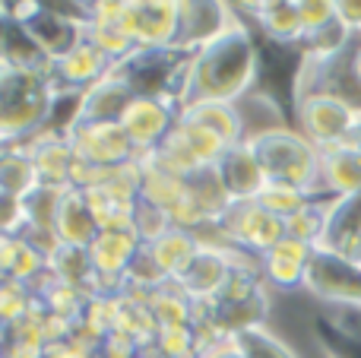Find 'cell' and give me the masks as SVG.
<instances>
[{"instance_id": "23", "label": "cell", "mask_w": 361, "mask_h": 358, "mask_svg": "<svg viewBox=\"0 0 361 358\" xmlns=\"http://www.w3.org/2000/svg\"><path fill=\"white\" fill-rule=\"evenodd\" d=\"M42 184L38 178V168L32 162V152L29 146H0V194H10V197H29L32 190Z\"/></svg>"}, {"instance_id": "4", "label": "cell", "mask_w": 361, "mask_h": 358, "mask_svg": "<svg viewBox=\"0 0 361 358\" xmlns=\"http://www.w3.org/2000/svg\"><path fill=\"white\" fill-rule=\"evenodd\" d=\"M358 108L361 101L336 89H314V92L295 95V130L311 140L320 152L345 146Z\"/></svg>"}, {"instance_id": "21", "label": "cell", "mask_w": 361, "mask_h": 358, "mask_svg": "<svg viewBox=\"0 0 361 358\" xmlns=\"http://www.w3.org/2000/svg\"><path fill=\"white\" fill-rule=\"evenodd\" d=\"M247 13L254 25L282 48H301L305 42V25L298 16V4L292 0H273V4H247Z\"/></svg>"}, {"instance_id": "17", "label": "cell", "mask_w": 361, "mask_h": 358, "mask_svg": "<svg viewBox=\"0 0 361 358\" xmlns=\"http://www.w3.org/2000/svg\"><path fill=\"white\" fill-rule=\"evenodd\" d=\"M140 251H143V241L130 226H111L95 235V241L89 245V260H92V270H99L102 276H127Z\"/></svg>"}, {"instance_id": "26", "label": "cell", "mask_w": 361, "mask_h": 358, "mask_svg": "<svg viewBox=\"0 0 361 358\" xmlns=\"http://www.w3.org/2000/svg\"><path fill=\"white\" fill-rule=\"evenodd\" d=\"M311 200L314 197L307 194V190L292 187V184H279V181H267V187L257 197V203H260L263 209H269L273 216H279L282 222H288L295 213H301Z\"/></svg>"}, {"instance_id": "31", "label": "cell", "mask_w": 361, "mask_h": 358, "mask_svg": "<svg viewBox=\"0 0 361 358\" xmlns=\"http://www.w3.org/2000/svg\"><path fill=\"white\" fill-rule=\"evenodd\" d=\"M10 25H13V19L6 16V6L0 4V57H4V48H6V35H10Z\"/></svg>"}, {"instance_id": "13", "label": "cell", "mask_w": 361, "mask_h": 358, "mask_svg": "<svg viewBox=\"0 0 361 358\" xmlns=\"http://www.w3.org/2000/svg\"><path fill=\"white\" fill-rule=\"evenodd\" d=\"M231 108H235L238 124H241V143H254V140L267 137V133L295 127L288 121V114L282 111L279 99L263 86H254L250 92H244L238 101H231Z\"/></svg>"}, {"instance_id": "9", "label": "cell", "mask_w": 361, "mask_h": 358, "mask_svg": "<svg viewBox=\"0 0 361 358\" xmlns=\"http://www.w3.org/2000/svg\"><path fill=\"white\" fill-rule=\"evenodd\" d=\"M235 23V10L231 4H178V25H175V38H171V51L175 54H197L200 48L219 38L228 25Z\"/></svg>"}, {"instance_id": "20", "label": "cell", "mask_w": 361, "mask_h": 358, "mask_svg": "<svg viewBox=\"0 0 361 358\" xmlns=\"http://www.w3.org/2000/svg\"><path fill=\"white\" fill-rule=\"evenodd\" d=\"M361 194V152L352 146H333L320 152L317 197H355Z\"/></svg>"}, {"instance_id": "35", "label": "cell", "mask_w": 361, "mask_h": 358, "mask_svg": "<svg viewBox=\"0 0 361 358\" xmlns=\"http://www.w3.org/2000/svg\"><path fill=\"white\" fill-rule=\"evenodd\" d=\"M358 38H361V35H358Z\"/></svg>"}, {"instance_id": "18", "label": "cell", "mask_w": 361, "mask_h": 358, "mask_svg": "<svg viewBox=\"0 0 361 358\" xmlns=\"http://www.w3.org/2000/svg\"><path fill=\"white\" fill-rule=\"evenodd\" d=\"M358 241H361V194L330 200L324 235H320L317 247L320 251L339 254V257H352Z\"/></svg>"}, {"instance_id": "22", "label": "cell", "mask_w": 361, "mask_h": 358, "mask_svg": "<svg viewBox=\"0 0 361 358\" xmlns=\"http://www.w3.org/2000/svg\"><path fill=\"white\" fill-rule=\"evenodd\" d=\"M146 254L156 260V266L169 279H178L180 273L190 266V260L200 254V238L193 232L180 226H171L162 238H156L152 245H146Z\"/></svg>"}, {"instance_id": "1", "label": "cell", "mask_w": 361, "mask_h": 358, "mask_svg": "<svg viewBox=\"0 0 361 358\" xmlns=\"http://www.w3.org/2000/svg\"><path fill=\"white\" fill-rule=\"evenodd\" d=\"M257 70H260V51H257L254 32L235 10V23L222 35L187 57L178 108L200 105V101L231 105L257 86Z\"/></svg>"}, {"instance_id": "29", "label": "cell", "mask_w": 361, "mask_h": 358, "mask_svg": "<svg viewBox=\"0 0 361 358\" xmlns=\"http://www.w3.org/2000/svg\"><path fill=\"white\" fill-rule=\"evenodd\" d=\"M345 80L361 92V38H355V44L349 48V57H345Z\"/></svg>"}, {"instance_id": "3", "label": "cell", "mask_w": 361, "mask_h": 358, "mask_svg": "<svg viewBox=\"0 0 361 358\" xmlns=\"http://www.w3.org/2000/svg\"><path fill=\"white\" fill-rule=\"evenodd\" d=\"M254 149L257 162H260L267 181H279V184H292V187L307 190L311 197H317V184H320V149L305 140L295 127L286 130L267 133V137L244 143Z\"/></svg>"}, {"instance_id": "27", "label": "cell", "mask_w": 361, "mask_h": 358, "mask_svg": "<svg viewBox=\"0 0 361 358\" xmlns=\"http://www.w3.org/2000/svg\"><path fill=\"white\" fill-rule=\"evenodd\" d=\"M298 16L305 25V35L320 32L336 23V0H298Z\"/></svg>"}, {"instance_id": "5", "label": "cell", "mask_w": 361, "mask_h": 358, "mask_svg": "<svg viewBox=\"0 0 361 358\" xmlns=\"http://www.w3.org/2000/svg\"><path fill=\"white\" fill-rule=\"evenodd\" d=\"M301 292L320 308H361V266L314 247Z\"/></svg>"}, {"instance_id": "34", "label": "cell", "mask_w": 361, "mask_h": 358, "mask_svg": "<svg viewBox=\"0 0 361 358\" xmlns=\"http://www.w3.org/2000/svg\"><path fill=\"white\" fill-rule=\"evenodd\" d=\"M326 358H333V355H326Z\"/></svg>"}, {"instance_id": "8", "label": "cell", "mask_w": 361, "mask_h": 358, "mask_svg": "<svg viewBox=\"0 0 361 358\" xmlns=\"http://www.w3.org/2000/svg\"><path fill=\"white\" fill-rule=\"evenodd\" d=\"M180 108L169 99H156V95H140V99L130 101V108L124 111V118L118 121L124 127L127 140L133 143L137 156H152L165 140L171 137L175 130V121H178Z\"/></svg>"}, {"instance_id": "33", "label": "cell", "mask_w": 361, "mask_h": 358, "mask_svg": "<svg viewBox=\"0 0 361 358\" xmlns=\"http://www.w3.org/2000/svg\"><path fill=\"white\" fill-rule=\"evenodd\" d=\"M349 260H352V264H358V266H361V241H358L355 251H352V257H349Z\"/></svg>"}, {"instance_id": "25", "label": "cell", "mask_w": 361, "mask_h": 358, "mask_svg": "<svg viewBox=\"0 0 361 358\" xmlns=\"http://www.w3.org/2000/svg\"><path fill=\"white\" fill-rule=\"evenodd\" d=\"M228 340L235 342L238 352L244 358H301L279 333H273L267 323L244 327V330H238V333H231Z\"/></svg>"}, {"instance_id": "6", "label": "cell", "mask_w": 361, "mask_h": 358, "mask_svg": "<svg viewBox=\"0 0 361 358\" xmlns=\"http://www.w3.org/2000/svg\"><path fill=\"white\" fill-rule=\"evenodd\" d=\"M216 226L222 228L228 245L241 247L254 257H263L269 247H276L286 238V222L269 209H263L257 200H231Z\"/></svg>"}, {"instance_id": "30", "label": "cell", "mask_w": 361, "mask_h": 358, "mask_svg": "<svg viewBox=\"0 0 361 358\" xmlns=\"http://www.w3.org/2000/svg\"><path fill=\"white\" fill-rule=\"evenodd\" d=\"M200 358H244V355L238 352V346L228 340V342H216V346H209Z\"/></svg>"}, {"instance_id": "32", "label": "cell", "mask_w": 361, "mask_h": 358, "mask_svg": "<svg viewBox=\"0 0 361 358\" xmlns=\"http://www.w3.org/2000/svg\"><path fill=\"white\" fill-rule=\"evenodd\" d=\"M345 146H352V149L361 152V108L355 114V124H352V133H349V140H345Z\"/></svg>"}, {"instance_id": "7", "label": "cell", "mask_w": 361, "mask_h": 358, "mask_svg": "<svg viewBox=\"0 0 361 358\" xmlns=\"http://www.w3.org/2000/svg\"><path fill=\"white\" fill-rule=\"evenodd\" d=\"M67 137L76 162L86 171H108L137 162V149L121 124H73Z\"/></svg>"}, {"instance_id": "15", "label": "cell", "mask_w": 361, "mask_h": 358, "mask_svg": "<svg viewBox=\"0 0 361 358\" xmlns=\"http://www.w3.org/2000/svg\"><path fill=\"white\" fill-rule=\"evenodd\" d=\"M231 276V260L225 257V251L219 245H200V254L190 260L184 273L175 279L178 289L190 298H219Z\"/></svg>"}, {"instance_id": "19", "label": "cell", "mask_w": 361, "mask_h": 358, "mask_svg": "<svg viewBox=\"0 0 361 358\" xmlns=\"http://www.w3.org/2000/svg\"><path fill=\"white\" fill-rule=\"evenodd\" d=\"M216 171H219V178H222V187L231 200H257L260 190L267 187V175H263L254 149L244 143L225 149V156L219 159Z\"/></svg>"}, {"instance_id": "24", "label": "cell", "mask_w": 361, "mask_h": 358, "mask_svg": "<svg viewBox=\"0 0 361 358\" xmlns=\"http://www.w3.org/2000/svg\"><path fill=\"white\" fill-rule=\"evenodd\" d=\"M180 114H184L187 121H193V124L206 127L209 133H216L222 143H228V146L241 143V124H238V114H235V108L225 105V101H200V105H187V108H180Z\"/></svg>"}, {"instance_id": "28", "label": "cell", "mask_w": 361, "mask_h": 358, "mask_svg": "<svg viewBox=\"0 0 361 358\" xmlns=\"http://www.w3.org/2000/svg\"><path fill=\"white\" fill-rule=\"evenodd\" d=\"M336 19L358 38L361 35V0H336Z\"/></svg>"}, {"instance_id": "16", "label": "cell", "mask_w": 361, "mask_h": 358, "mask_svg": "<svg viewBox=\"0 0 361 358\" xmlns=\"http://www.w3.org/2000/svg\"><path fill=\"white\" fill-rule=\"evenodd\" d=\"M99 232H102V226H99V219H95V209H92V203H89V194L82 187H67L63 190L61 209H57V219H54L57 245L89 251V245L95 241Z\"/></svg>"}, {"instance_id": "12", "label": "cell", "mask_w": 361, "mask_h": 358, "mask_svg": "<svg viewBox=\"0 0 361 358\" xmlns=\"http://www.w3.org/2000/svg\"><path fill=\"white\" fill-rule=\"evenodd\" d=\"M314 247L305 241L295 238H282L276 247H269L260 257V276L273 295H295L305 289V276H307V264H311Z\"/></svg>"}, {"instance_id": "2", "label": "cell", "mask_w": 361, "mask_h": 358, "mask_svg": "<svg viewBox=\"0 0 361 358\" xmlns=\"http://www.w3.org/2000/svg\"><path fill=\"white\" fill-rule=\"evenodd\" d=\"M54 108V86L48 76H32L0 63V146L19 143V137L42 133Z\"/></svg>"}, {"instance_id": "11", "label": "cell", "mask_w": 361, "mask_h": 358, "mask_svg": "<svg viewBox=\"0 0 361 358\" xmlns=\"http://www.w3.org/2000/svg\"><path fill=\"white\" fill-rule=\"evenodd\" d=\"M121 25L137 51H171L178 25V4H124Z\"/></svg>"}, {"instance_id": "10", "label": "cell", "mask_w": 361, "mask_h": 358, "mask_svg": "<svg viewBox=\"0 0 361 358\" xmlns=\"http://www.w3.org/2000/svg\"><path fill=\"white\" fill-rule=\"evenodd\" d=\"M133 99H140V92L133 89L124 67L114 63L95 86H89L86 92H82L80 121H76V124H118Z\"/></svg>"}, {"instance_id": "14", "label": "cell", "mask_w": 361, "mask_h": 358, "mask_svg": "<svg viewBox=\"0 0 361 358\" xmlns=\"http://www.w3.org/2000/svg\"><path fill=\"white\" fill-rule=\"evenodd\" d=\"M111 67L114 63L108 61L99 44L89 42V35H86L70 54L54 61V67H51V86L61 82L63 92H86V89L95 86Z\"/></svg>"}]
</instances>
